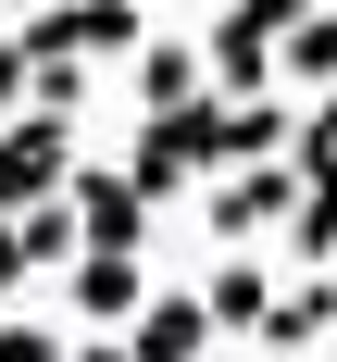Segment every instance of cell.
Segmentation results:
<instances>
[{"label":"cell","mask_w":337,"mask_h":362,"mask_svg":"<svg viewBox=\"0 0 337 362\" xmlns=\"http://www.w3.org/2000/svg\"><path fill=\"white\" fill-rule=\"evenodd\" d=\"M0 362H63V337L50 325H0Z\"/></svg>","instance_id":"cell-16"},{"label":"cell","mask_w":337,"mask_h":362,"mask_svg":"<svg viewBox=\"0 0 337 362\" xmlns=\"http://www.w3.org/2000/svg\"><path fill=\"white\" fill-rule=\"evenodd\" d=\"M138 100H150V125L200 100V37H150V50H138Z\"/></svg>","instance_id":"cell-7"},{"label":"cell","mask_w":337,"mask_h":362,"mask_svg":"<svg viewBox=\"0 0 337 362\" xmlns=\"http://www.w3.org/2000/svg\"><path fill=\"white\" fill-rule=\"evenodd\" d=\"M200 313H213V325H237V337H262V313H275V275H262V262L237 250V262L213 275V288H200Z\"/></svg>","instance_id":"cell-10"},{"label":"cell","mask_w":337,"mask_h":362,"mask_svg":"<svg viewBox=\"0 0 337 362\" xmlns=\"http://www.w3.org/2000/svg\"><path fill=\"white\" fill-rule=\"evenodd\" d=\"M125 187H138V200H187V187H200V163L175 150V125H138V150H125Z\"/></svg>","instance_id":"cell-9"},{"label":"cell","mask_w":337,"mask_h":362,"mask_svg":"<svg viewBox=\"0 0 337 362\" xmlns=\"http://www.w3.org/2000/svg\"><path fill=\"white\" fill-rule=\"evenodd\" d=\"M300 0H237V13H213L200 25V88L213 100H275V37H288Z\"/></svg>","instance_id":"cell-1"},{"label":"cell","mask_w":337,"mask_h":362,"mask_svg":"<svg viewBox=\"0 0 337 362\" xmlns=\"http://www.w3.org/2000/svg\"><path fill=\"white\" fill-rule=\"evenodd\" d=\"M63 213H75V262H138V238H150V200L125 175H100V163L63 175Z\"/></svg>","instance_id":"cell-2"},{"label":"cell","mask_w":337,"mask_h":362,"mask_svg":"<svg viewBox=\"0 0 337 362\" xmlns=\"http://www.w3.org/2000/svg\"><path fill=\"white\" fill-rule=\"evenodd\" d=\"M275 75H300V88H337V13L325 0H300L288 37H275Z\"/></svg>","instance_id":"cell-8"},{"label":"cell","mask_w":337,"mask_h":362,"mask_svg":"<svg viewBox=\"0 0 337 362\" xmlns=\"http://www.w3.org/2000/svg\"><path fill=\"white\" fill-rule=\"evenodd\" d=\"M213 350V313H200V288H150V313L125 325V362H200Z\"/></svg>","instance_id":"cell-5"},{"label":"cell","mask_w":337,"mask_h":362,"mask_svg":"<svg viewBox=\"0 0 337 362\" xmlns=\"http://www.w3.org/2000/svg\"><path fill=\"white\" fill-rule=\"evenodd\" d=\"M200 213H213V238H237V250H250L262 225L288 238V213H300V175H288V163H250V175H225Z\"/></svg>","instance_id":"cell-4"},{"label":"cell","mask_w":337,"mask_h":362,"mask_svg":"<svg viewBox=\"0 0 337 362\" xmlns=\"http://www.w3.org/2000/svg\"><path fill=\"white\" fill-rule=\"evenodd\" d=\"M63 362H125V337H88V350H63Z\"/></svg>","instance_id":"cell-18"},{"label":"cell","mask_w":337,"mask_h":362,"mask_svg":"<svg viewBox=\"0 0 337 362\" xmlns=\"http://www.w3.org/2000/svg\"><path fill=\"white\" fill-rule=\"evenodd\" d=\"M288 250H300V262H337V187H300V213H288Z\"/></svg>","instance_id":"cell-14"},{"label":"cell","mask_w":337,"mask_h":362,"mask_svg":"<svg viewBox=\"0 0 337 362\" xmlns=\"http://www.w3.org/2000/svg\"><path fill=\"white\" fill-rule=\"evenodd\" d=\"M63 175H75V125H50V112L0 125V225L37 213V200H63Z\"/></svg>","instance_id":"cell-3"},{"label":"cell","mask_w":337,"mask_h":362,"mask_svg":"<svg viewBox=\"0 0 337 362\" xmlns=\"http://www.w3.org/2000/svg\"><path fill=\"white\" fill-rule=\"evenodd\" d=\"M337 325V288L312 275V288H275V313H262V350H312V337Z\"/></svg>","instance_id":"cell-11"},{"label":"cell","mask_w":337,"mask_h":362,"mask_svg":"<svg viewBox=\"0 0 337 362\" xmlns=\"http://www.w3.org/2000/svg\"><path fill=\"white\" fill-rule=\"evenodd\" d=\"M0 125H25V50H13V25H0Z\"/></svg>","instance_id":"cell-15"},{"label":"cell","mask_w":337,"mask_h":362,"mask_svg":"<svg viewBox=\"0 0 337 362\" xmlns=\"http://www.w3.org/2000/svg\"><path fill=\"white\" fill-rule=\"evenodd\" d=\"M13 288H25V250H13V225H0V300H13Z\"/></svg>","instance_id":"cell-17"},{"label":"cell","mask_w":337,"mask_h":362,"mask_svg":"<svg viewBox=\"0 0 337 362\" xmlns=\"http://www.w3.org/2000/svg\"><path fill=\"white\" fill-rule=\"evenodd\" d=\"M288 175H300V187H337V88H325L312 112H300V138H288Z\"/></svg>","instance_id":"cell-12"},{"label":"cell","mask_w":337,"mask_h":362,"mask_svg":"<svg viewBox=\"0 0 337 362\" xmlns=\"http://www.w3.org/2000/svg\"><path fill=\"white\" fill-rule=\"evenodd\" d=\"M13 250H25V275L75 262V213H63V200H37V213H13Z\"/></svg>","instance_id":"cell-13"},{"label":"cell","mask_w":337,"mask_h":362,"mask_svg":"<svg viewBox=\"0 0 337 362\" xmlns=\"http://www.w3.org/2000/svg\"><path fill=\"white\" fill-rule=\"evenodd\" d=\"M138 313H150L138 262H75V325H138Z\"/></svg>","instance_id":"cell-6"}]
</instances>
